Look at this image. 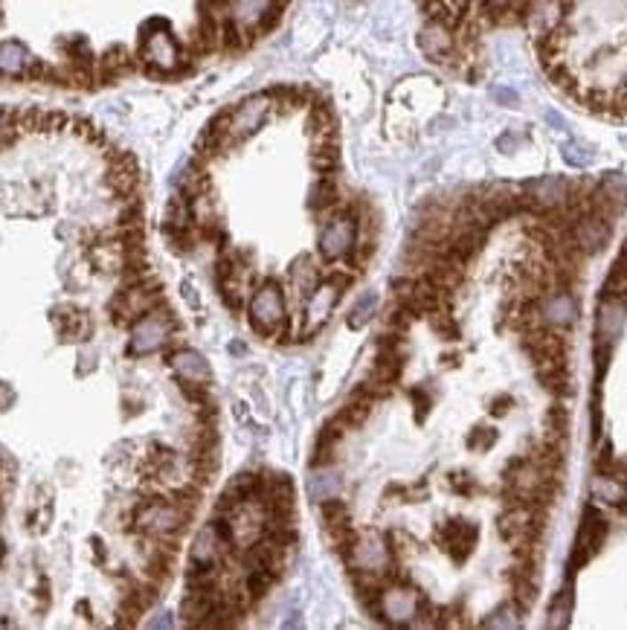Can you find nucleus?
<instances>
[{"label": "nucleus", "mask_w": 627, "mask_h": 630, "mask_svg": "<svg viewBox=\"0 0 627 630\" xmlns=\"http://www.w3.org/2000/svg\"><path fill=\"white\" fill-rule=\"evenodd\" d=\"M413 398H415V407H418V413H415V416H418V422H422V418L427 416V407H430V398H427V395H422V392H418V390L413 392Z\"/></svg>", "instance_id": "obj_39"}, {"label": "nucleus", "mask_w": 627, "mask_h": 630, "mask_svg": "<svg viewBox=\"0 0 627 630\" xmlns=\"http://www.w3.org/2000/svg\"><path fill=\"white\" fill-rule=\"evenodd\" d=\"M517 146H520V137H514V134H502V137L497 140V149H500V151H505V154L514 151Z\"/></svg>", "instance_id": "obj_36"}, {"label": "nucleus", "mask_w": 627, "mask_h": 630, "mask_svg": "<svg viewBox=\"0 0 627 630\" xmlns=\"http://www.w3.org/2000/svg\"><path fill=\"white\" fill-rule=\"evenodd\" d=\"M172 311L166 305H163V311L154 308L151 314L140 317L137 326H134V340H131L128 351L131 355H151V351L163 349L169 343V335H172Z\"/></svg>", "instance_id": "obj_7"}, {"label": "nucleus", "mask_w": 627, "mask_h": 630, "mask_svg": "<svg viewBox=\"0 0 627 630\" xmlns=\"http://www.w3.org/2000/svg\"><path fill=\"white\" fill-rule=\"evenodd\" d=\"M494 439H497V433L494 430H486V427H477L474 433H470L468 439V448H474V450H482V448H491L494 445Z\"/></svg>", "instance_id": "obj_34"}, {"label": "nucleus", "mask_w": 627, "mask_h": 630, "mask_svg": "<svg viewBox=\"0 0 627 630\" xmlns=\"http://www.w3.org/2000/svg\"><path fill=\"white\" fill-rule=\"evenodd\" d=\"M450 485H454L456 491L468 494V491H470V485H474V482H470V480L465 477V473H454V477H450Z\"/></svg>", "instance_id": "obj_38"}, {"label": "nucleus", "mask_w": 627, "mask_h": 630, "mask_svg": "<svg viewBox=\"0 0 627 630\" xmlns=\"http://www.w3.org/2000/svg\"><path fill=\"white\" fill-rule=\"evenodd\" d=\"M372 404H375V398H369V395L363 392V390H358L355 395L349 398V404L343 407V410H340L337 422L343 424L346 430H349V427H360V424L369 418V413H372Z\"/></svg>", "instance_id": "obj_22"}, {"label": "nucleus", "mask_w": 627, "mask_h": 630, "mask_svg": "<svg viewBox=\"0 0 627 630\" xmlns=\"http://www.w3.org/2000/svg\"><path fill=\"white\" fill-rule=\"evenodd\" d=\"M375 308H378V294H363L360 300L351 305V311H349V328H363L369 323L372 317H375Z\"/></svg>", "instance_id": "obj_26"}, {"label": "nucleus", "mask_w": 627, "mask_h": 630, "mask_svg": "<svg viewBox=\"0 0 627 630\" xmlns=\"http://www.w3.org/2000/svg\"><path fill=\"white\" fill-rule=\"evenodd\" d=\"M624 253H627V247H624Z\"/></svg>", "instance_id": "obj_43"}, {"label": "nucleus", "mask_w": 627, "mask_h": 630, "mask_svg": "<svg viewBox=\"0 0 627 630\" xmlns=\"http://www.w3.org/2000/svg\"><path fill=\"white\" fill-rule=\"evenodd\" d=\"M599 190L607 195L613 204H619V206L627 204V178H624V174H615V172L607 174V178L599 183Z\"/></svg>", "instance_id": "obj_29"}, {"label": "nucleus", "mask_w": 627, "mask_h": 630, "mask_svg": "<svg viewBox=\"0 0 627 630\" xmlns=\"http://www.w3.org/2000/svg\"><path fill=\"white\" fill-rule=\"evenodd\" d=\"M134 68H137V59L131 55L128 47H111L102 59H96V82L99 85L117 82V79H123V76H128Z\"/></svg>", "instance_id": "obj_15"}, {"label": "nucleus", "mask_w": 627, "mask_h": 630, "mask_svg": "<svg viewBox=\"0 0 627 630\" xmlns=\"http://www.w3.org/2000/svg\"><path fill=\"white\" fill-rule=\"evenodd\" d=\"M320 514L326 526H337V523H349V508L340 497H328V500L320 503Z\"/></svg>", "instance_id": "obj_28"}, {"label": "nucleus", "mask_w": 627, "mask_h": 630, "mask_svg": "<svg viewBox=\"0 0 627 630\" xmlns=\"http://www.w3.org/2000/svg\"><path fill=\"white\" fill-rule=\"evenodd\" d=\"M541 311H543V323L549 328H569L575 323V300H572V294L567 288H560L555 294H549L546 300L541 303Z\"/></svg>", "instance_id": "obj_14"}, {"label": "nucleus", "mask_w": 627, "mask_h": 630, "mask_svg": "<svg viewBox=\"0 0 627 630\" xmlns=\"http://www.w3.org/2000/svg\"><path fill=\"white\" fill-rule=\"evenodd\" d=\"M610 238V221L596 213H581L569 224V241L578 253H599Z\"/></svg>", "instance_id": "obj_9"}, {"label": "nucleus", "mask_w": 627, "mask_h": 630, "mask_svg": "<svg viewBox=\"0 0 627 630\" xmlns=\"http://www.w3.org/2000/svg\"><path fill=\"white\" fill-rule=\"evenodd\" d=\"M438 540H442V549L447 552V555L454 558L456 563H462L470 555V552H474L477 526L474 523H465V521H450V523L442 526Z\"/></svg>", "instance_id": "obj_13"}, {"label": "nucleus", "mask_w": 627, "mask_h": 630, "mask_svg": "<svg viewBox=\"0 0 627 630\" xmlns=\"http://www.w3.org/2000/svg\"><path fill=\"white\" fill-rule=\"evenodd\" d=\"M486 625H488V627H505V630L520 627V616H517V607H514V604H500L497 610L491 613V618H488Z\"/></svg>", "instance_id": "obj_30"}, {"label": "nucleus", "mask_w": 627, "mask_h": 630, "mask_svg": "<svg viewBox=\"0 0 627 630\" xmlns=\"http://www.w3.org/2000/svg\"><path fill=\"white\" fill-rule=\"evenodd\" d=\"M288 282H291V291H293L296 300L305 303L308 296L317 291V285L323 282V276H320V268H317L311 256H300V259L291 264Z\"/></svg>", "instance_id": "obj_16"}, {"label": "nucleus", "mask_w": 627, "mask_h": 630, "mask_svg": "<svg viewBox=\"0 0 627 630\" xmlns=\"http://www.w3.org/2000/svg\"><path fill=\"white\" fill-rule=\"evenodd\" d=\"M32 64V55L27 52L24 44L18 41H4L0 44V73L6 76H27Z\"/></svg>", "instance_id": "obj_20"}, {"label": "nucleus", "mask_w": 627, "mask_h": 630, "mask_svg": "<svg viewBox=\"0 0 627 630\" xmlns=\"http://www.w3.org/2000/svg\"><path fill=\"white\" fill-rule=\"evenodd\" d=\"M52 319H56L61 340H82L87 331H91V319L84 317V311H79V308H73V305L59 308Z\"/></svg>", "instance_id": "obj_21"}, {"label": "nucleus", "mask_w": 627, "mask_h": 630, "mask_svg": "<svg viewBox=\"0 0 627 630\" xmlns=\"http://www.w3.org/2000/svg\"><path fill=\"white\" fill-rule=\"evenodd\" d=\"M569 616H572V590H564L549 607V616H546V627H567L569 625Z\"/></svg>", "instance_id": "obj_27"}, {"label": "nucleus", "mask_w": 627, "mask_h": 630, "mask_svg": "<svg viewBox=\"0 0 627 630\" xmlns=\"http://www.w3.org/2000/svg\"><path fill=\"white\" fill-rule=\"evenodd\" d=\"M358 245V215L351 209H340L326 221L320 233V256L326 262H340L355 253Z\"/></svg>", "instance_id": "obj_5"}, {"label": "nucleus", "mask_w": 627, "mask_h": 630, "mask_svg": "<svg viewBox=\"0 0 627 630\" xmlns=\"http://www.w3.org/2000/svg\"><path fill=\"white\" fill-rule=\"evenodd\" d=\"M134 532L142 537H178L192 514L181 508L172 497H149L134 508Z\"/></svg>", "instance_id": "obj_1"}, {"label": "nucleus", "mask_w": 627, "mask_h": 630, "mask_svg": "<svg viewBox=\"0 0 627 630\" xmlns=\"http://www.w3.org/2000/svg\"><path fill=\"white\" fill-rule=\"evenodd\" d=\"M320 471L311 473V480H308V494H311V500L323 503L328 497H337L340 491V477L337 471H332L328 465H317Z\"/></svg>", "instance_id": "obj_23"}, {"label": "nucleus", "mask_w": 627, "mask_h": 630, "mask_svg": "<svg viewBox=\"0 0 627 630\" xmlns=\"http://www.w3.org/2000/svg\"><path fill=\"white\" fill-rule=\"evenodd\" d=\"M270 110H273V96L270 93H256V96L245 99L241 105H236L233 110H224L227 114V128H224L227 149L245 142L250 134H256V131L268 123Z\"/></svg>", "instance_id": "obj_4"}, {"label": "nucleus", "mask_w": 627, "mask_h": 630, "mask_svg": "<svg viewBox=\"0 0 627 630\" xmlns=\"http://www.w3.org/2000/svg\"><path fill=\"white\" fill-rule=\"evenodd\" d=\"M172 367H174V372H178L181 381L209 384V378H213V375H209L206 360L192 349H181L178 355H172Z\"/></svg>", "instance_id": "obj_19"}, {"label": "nucleus", "mask_w": 627, "mask_h": 630, "mask_svg": "<svg viewBox=\"0 0 627 630\" xmlns=\"http://www.w3.org/2000/svg\"><path fill=\"white\" fill-rule=\"evenodd\" d=\"M311 166L320 174H334L340 166V146L334 142H314L311 146Z\"/></svg>", "instance_id": "obj_25"}, {"label": "nucleus", "mask_w": 627, "mask_h": 630, "mask_svg": "<svg viewBox=\"0 0 627 630\" xmlns=\"http://www.w3.org/2000/svg\"><path fill=\"white\" fill-rule=\"evenodd\" d=\"M604 296L627 305V253H622V256L613 262L607 279H604Z\"/></svg>", "instance_id": "obj_24"}, {"label": "nucleus", "mask_w": 627, "mask_h": 630, "mask_svg": "<svg viewBox=\"0 0 627 630\" xmlns=\"http://www.w3.org/2000/svg\"><path fill=\"white\" fill-rule=\"evenodd\" d=\"M604 537H607V521L596 512V508H587L584 521H581V532L575 540V555H572V567H581L587 563L596 552L601 549Z\"/></svg>", "instance_id": "obj_12"}, {"label": "nucleus", "mask_w": 627, "mask_h": 630, "mask_svg": "<svg viewBox=\"0 0 627 630\" xmlns=\"http://www.w3.org/2000/svg\"><path fill=\"white\" fill-rule=\"evenodd\" d=\"M564 158L569 166H587L592 160V154L587 149H581L578 142H567V149H564Z\"/></svg>", "instance_id": "obj_33"}, {"label": "nucleus", "mask_w": 627, "mask_h": 630, "mask_svg": "<svg viewBox=\"0 0 627 630\" xmlns=\"http://www.w3.org/2000/svg\"><path fill=\"white\" fill-rule=\"evenodd\" d=\"M590 494H592V500L601 505L627 508V482L610 477V473H599L590 485Z\"/></svg>", "instance_id": "obj_18"}, {"label": "nucleus", "mask_w": 627, "mask_h": 630, "mask_svg": "<svg viewBox=\"0 0 627 630\" xmlns=\"http://www.w3.org/2000/svg\"><path fill=\"white\" fill-rule=\"evenodd\" d=\"M0 20H4V9H0Z\"/></svg>", "instance_id": "obj_42"}, {"label": "nucleus", "mask_w": 627, "mask_h": 630, "mask_svg": "<svg viewBox=\"0 0 627 630\" xmlns=\"http://www.w3.org/2000/svg\"><path fill=\"white\" fill-rule=\"evenodd\" d=\"M0 558H4V540H0Z\"/></svg>", "instance_id": "obj_41"}, {"label": "nucleus", "mask_w": 627, "mask_h": 630, "mask_svg": "<svg viewBox=\"0 0 627 630\" xmlns=\"http://www.w3.org/2000/svg\"><path fill=\"white\" fill-rule=\"evenodd\" d=\"M12 401H15V392L9 390L4 381H0V410H9V407H12Z\"/></svg>", "instance_id": "obj_37"}, {"label": "nucleus", "mask_w": 627, "mask_h": 630, "mask_svg": "<svg viewBox=\"0 0 627 630\" xmlns=\"http://www.w3.org/2000/svg\"><path fill=\"white\" fill-rule=\"evenodd\" d=\"M250 326L259 331L261 337H277L282 335L285 323H288V303H285V291L277 279H268L253 291L250 303Z\"/></svg>", "instance_id": "obj_2"}, {"label": "nucleus", "mask_w": 627, "mask_h": 630, "mask_svg": "<svg viewBox=\"0 0 627 630\" xmlns=\"http://www.w3.org/2000/svg\"><path fill=\"white\" fill-rule=\"evenodd\" d=\"M418 47H422V52L430 61L450 64V61H454L456 50H459L456 29L442 24V20H427V27L418 32Z\"/></svg>", "instance_id": "obj_11"}, {"label": "nucleus", "mask_w": 627, "mask_h": 630, "mask_svg": "<svg viewBox=\"0 0 627 630\" xmlns=\"http://www.w3.org/2000/svg\"><path fill=\"white\" fill-rule=\"evenodd\" d=\"M509 407H511V398L509 395H500V398H494V401H491V413L494 416H505V413H509Z\"/></svg>", "instance_id": "obj_35"}, {"label": "nucleus", "mask_w": 627, "mask_h": 630, "mask_svg": "<svg viewBox=\"0 0 627 630\" xmlns=\"http://www.w3.org/2000/svg\"><path fill=\"white\" fill-rule=\"evenodd\" d=\"M340 294H343V288H337V285H334V282H328V279L317 285V291L305 300L302 337L317 335V331H320V328L328 323V317H332L334 305H337V300H340Z\"/></svg>", "instance_id": "obj_10"}, {"label": "nucleus", "mask_w": 627, "mask_h": 630, "mask_svg": "<svg viewBox=\"0 0 627 630\" xmlns=\"http://www.w3.org/2000/svg\"><path fill=\"white\" fill-rule=\"evenodd\" d=\"M140 61L151 73H178L183 68V50L166 24H149L142 29Z\"/></svg>", "instance_id": "obj_3"}, {"label": "nucleus", "mask_w": 627, "mask_h": 630, "mask_svg": "<svg viewBox=\"0 0 627 630\" xmlns=\"http://www.w3.org/2000/svg\"><path fill=\"white\" fill-rule=\"evenodd\" d=\"M349 558V567L351 569H366V572H387L392 576V558L395 552L392 546L375 532H363L355 535V544L349 546L346 552Z\"/></svg>", "instance_id": "obj_6"}, {"label": "nucleus", "mask_w": 627, "mask_h": 630, "mask_svg": "<svg viewBox=\"0 0 627 630\" xmlns=\"http://www.w3.org/2000/svg\"><path fill=\"white\" fill-rule=\"evenodd\" d=\"M624 311H627L624 303L607 300V296L601 300V305H599V346H610V343H615V337L622 335L624 317H627Z\"/></svg>", "instance_id": "obj_17"}, {"label": "nucleus", "mask_w": 627, "mask_h": 630, "mask_svg": "<svg viewBox=\"0 0 627 630\" xmlns=\"http://www.w3.org/2000/svg\"><path fill=\"white\" fill-rule=\"evenodd\" d=\"M20 134L18 123H15V114H0V149L9 146L15 137Z\"/></svg>", "instance_id": "obj_32"}, {"label": "nucleus", "mask_w": 627, "mask_h": 630, "mask_svg": "<svg viewBox=\"0 0 627 630\" xmlns=\"http://www.w3.org/2000/svg\"><path fill=\"white\" fill-rule=\"evenodd\" d=\"M427 317H430V326H433L436 335H442V337H447V340L456 337V323H454V319H450V314L445 311V305L436 308V311H430Z\"/></svg>", "instance_id": "obj_31"}, {"label": "nucleus", "mask_w": 627, "mask_h": 630, "mask_svg": "<svg viewBox=\"0 0 627 630\" xmlns=\"http://www.w3.org/2000/svg\"><path fill=\"white\" fill-rule=\"evenodd\" d=\"M418 607H422V599H418L413 590H404V587L390 584V587L378 595V607L372 616L383 618L387 625H410V622H415Z\"/></svg>", "instance_id": "obj_8"}, {"label": "nucleus", "mask_w": 627, "mask_h": 630, "mask_svg": "<svg viewBox=\"0 0 627 630\" xmlns=\"http://www.w3.org/2000/svg\"><path fill=\"white\" fill-rule=\"evenodd\" d=\"M494 96H497L500 102H505V105H514V102H517V93H511V91H502V87H497V91H494Z\"/></svg>", "instance_id": "obj_40"}]
</instances>
